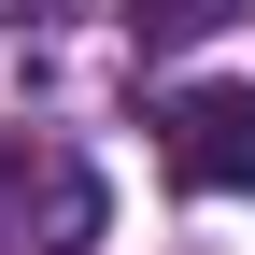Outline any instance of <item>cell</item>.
I'll return each instance as SVG.
<instances>
[{"instance_id": "6da1fadb", "label": "cell", "mask_w": 255, "mask_h": 255, "mask_svg": "<svg viewBox=\"0 0 255 255\" xmlns=\"http://www.w3.org/2000/svg\"><path fill=\"white\" fill-rule=\"evenodd\" d=\"M156 156L199 199H255V85H170L156 100Z\"/></svg>"}, {"instance_id": "7a4b0ae2", "label": "cell", "mask_w": 255, "mask_h": 255, "mask_svg": "<svg viewBox=\"0 0 255 255\" xmlns=\"http://www.w3.org/2000/svg\"><path fill=\"white\" fill-rule=\"evenodd\" d=\"M85 241H100V184H85V156L0 142V255H85Z\"/></svg>"}, {"instance_id": "3957f363", "label": "cell", "mask_w": 255, "mask_h": 255, "mask_svg": "<svg viewBox=\"0 0 255 255\" xmlns=\"http://www.w3.org/2000/svg\"><path fill=\"white\" fill-rule=\"evenodd\" d=\"M241 0H128V43H199V28H227Z\"/></svg>"}]
</instances>
